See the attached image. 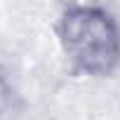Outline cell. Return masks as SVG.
<instances>
[{
	"label": "cell",
	"mask_w": 120,
	"mask_h": 120,
	"mask_svg": "<svg viewBox=\"0 0 120 120\" xmlns=\"http://www.w3.org/2000/svg\"><path fill=\"white\" fill-rule=\"evenodd\" d=\"M54 31L75 73L108 78L120 68V21L111 10L85 3L64 5Z\"/></svg>",
	"instance_id": "obj_1"
}]
</instances>
